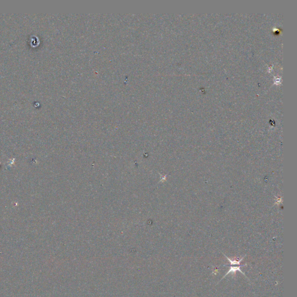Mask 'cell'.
<instances>
[{"label": "cell", "mask_w": 297, "mask_h": 297, "mask_svg": "<svg viewBox=\"0 0 297 297\" xmlns=\"http://www.w3.org/2000/svg\"><path fill=\"white\" fill-rule=\"evenodd\" d=\"M246 265H242V266H241V265H240V266H231V267L230 268L229 271L226 273V274H225V276H224V277L221 279V280L220 281H221L223 279H224V278L226 277V276H227V275H228L229 274H230V273H232V274H235L236 272H237V271H239V272H240L241 274H243L244 276H245L247 278V279H248V277L246 276V274H244V272H243V271L240 269L241 266L242 267V266H246Z\"/></svg>", "instance_id": "1"}, {"label": "cell", "mask_w": 297, "mask_h": 297, "mask_svg": "<svg viewBox=\"0 0 297 297\" xmlns=\"http://www.w3.org/2000/svg\"><path fill=\"white\" fill-rule=\"evenodd\" d=\"M224 255H225V257H226V258L227 259V260L230 262L231 265H240V262L242 261H243V260L244 259V258L246 256V255H244V257H243V258H241V259H240V260H238V261H237V260H232L230 259L229 258H228V257H227L226 255H225V254H224Z\"/></svg>", "instance_id": "2"}]
</instances>
